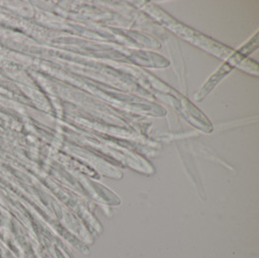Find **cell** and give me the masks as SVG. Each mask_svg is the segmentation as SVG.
I'll return each instance as SVG.
<instances>
[{
  "mask_svg": "<svg viewBox=\"0 0 259 258\" xmlns=\"http://www.w3.org/2000/svg\"><path fill=\"white\" fill-rule=\"evenodd\" d=\"M256 44H257V35H255L254 39L249 41L245 47H243L240 51H238L235 55L229 59L222 68H220V70L215 72V74L212 76V78L209 80V82L203 87L200 94H198V96H196V99L201 100L203 97H205L207 94H209L212 88L218 83V82L223 77H224L229 71L231 70L241 59H243L245 56L248 55L249 53H251L253 51V49L256 48Z\"/></svg>",
  "mask_w": 259,
  "mask_h": 258,
  "instance_id": "cell-1",
  "label": "cell"
}]
</instances>
